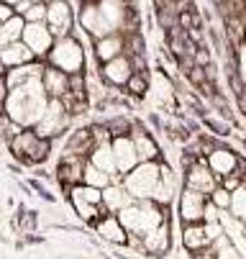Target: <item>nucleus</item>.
<instances>
[{
	"mask_svg": "<svg viewBox=\"0 0 246 259\" xmlns=\"http://www.w3.org/2000/svg\"><path fill=\"white\" fill-rule=\"evenodd\" d=\"M21 18L26 23H44V18H46V3H31V8Z\"/></svg>",
	"mask_w": 246,
	"mask_h": 259,
	"instance_id": "35",
	"label": "nucleus"
},
{
	"mask_svg": "<svg viewBox=\"0 0 246 259\" xmlns=\"http://www.w3.org/2000/svg\"><path fill=\"white\" fill-rule=\"evenodd\" d=\"M85 159H87L92 167L103 169V172H108V175H118V172H116V159H113L111 141H100V144H95Z\"/></svg>",
	"mask_w": 246,
	"mask_h": 259,
	"instance_id": "25",
	"label": "nucleus"
},
{
	"mask_svg": "<svg viewBox=\"0 0 246 259\" xmlns=\"http://www.w3.org/2000/svg\"><path fill=\"white\" fill-rule=\"evenodd\" d=\"M100 198H103V208L108 210V213H118L128 203H133V198L128 195V190L121 185V180H113L111 185H105V188L100 190Z\"/></svg>",
	"mask_w": 246,
	"mask_h": 259,
	"instance_id": "18",
	"label": "nucleus"
},
{
	"mask_svg": "<svg viewBox=\"0 0 246 259\" xmlns=\"http://www.w3.org/2000/svg\"><path fill=\"white\" fill-rule=\"evenodd\" d=\"M218 215H221V210L210 203V200H205V210H203V224H213V221H218Z\"/></svg>",
	"mask_w": 246,
	"mask_h": 259,
	"instance_id": "37",
	"label": "nucleus"
},
{
	"mask_svg": "<svg viewBox=\"0 0 246 259\" xmlns=\"http://www.w3.org/2000/svg\"><path fill=\"white\" fill-rule=\"evenodd\" d=\"M116 215H118V221L123 224L126 234L144 236L146 231H152L154 226H159L162 221H167V208L157 205L154 200H133L123 210H118Z\"/></svg>",
	"mask_w": 246,
	"mask_h": 259,
	"instance_id": "2",
	"label": "nucleus"
},
{
	"mask_svg": "<svg viewBox=\"0 0 246 259\" xmlns=\"http://www.w3.org/2000/svg\"><path fill=\"white\" fill-rule=\"evenodd\" d=\"M67 195H69V203H72L75 218L85 221V224H95L100 215L108 213L103 208V198H100L97 188H90V185L77 182V185H72V188H67Z\"/></svg>",
	"mask_w": 246,
	"mask_h": 259,
	"instance_id": "5",
	"label": "nucleus"
},
{
	"mask_svg": "<svg viewBox=\"0 0 246 259\" xmlns=\"http://www.w3.org/2000/svg\"><path fill=\"white\" fill-rule=\"evenodd\" d=\"M21 41L33 52L36 59H44L54 44V33L49 31L46 23H26L23 26V33H21Z\"/></svg>",
	"mask_w": 246,
	"mask_h": 259,
	"instance_id": "9",
	"label": "nucleus"
},
{
	"mask_svg": "<svg viewBox=\"0 0 246 259\" xmlns=\"http://www.w3.org/2000/svg\"><path fill=\"white\" fill-rule=\"evenodd\" d=\"M46 103H49V95L41 85V77H33V80L8 90L3 108H6V116L13 123H18L21 128H33L39 123V118L44 116Z\"/></svg>",
	"mask_w": 246,
	"mask_h": 259,
	"instance_id": "1",
	"label": "nucleus"
},
{
	"mask_svg": "<svg viewBox=\"0 0 246 259\" xmlns=\"http://www.w3.org/2000/svg\"><path fill=\"white\" fill-rule=\"evenodd\" d=\"M205 200H208V195H203L192 188L180 190V221L182 224H200L203 210H205Z\"/></svg>",
	"mask_w": 246,
	"mask_h": 259,
	"instance_id": "12",
	"label": "nucleus"
},
{
	"mask_svg": "<svg viewBox=\"0 0 246 259\" xmlns=\"http://www.w3.org/2000/svg\"><path fill=\"white\" fill-rule=\"evenodd\" d=\"M241 72H243V80H246V49H243V57H241Z\"/></svg>",
	"mask_w": 246,
	"mask_h": 259,
	"instance_id": "43",
	"label": "nucleus"
},
{
	"mask_svg": "<svg viewBox=\"0 0 246 259\" xmlns=\"http://www.w3.org/2000/svg\"><path fill=\"white\" fill-rule=\"evenodd\" d=\"M31 3H46V0H31Z\"/></svg>",
	"mask_w": 246,
	"mask_h": 259,
	"instance_id": "47",
	"label": "nucleus"
},
{
	"mask_svg": "<svg viewBox=\"0 0 246 259\" xmlns=\"http://www.w3.org/2000/svg\"><path fill=\"white\" fill-rule=\"evenodd\" d=\"M228 213L238 221L246 218V180L238 185V188L231 193V205H228Z\"/></svg>",
	"mask_w": 246,
	"mask_h": 259,
	"instance_id": "32",
	"label": "nucleus"
},
{
	"mask_svg": "<svg viewBox=\"0 0 246 259\" xmlns=\"http://www.w3.org/2000/svg\"><path fill=\"white\" fill-rule=\"evenodd\" d=\"M80 26H82L90 36H95V39L111 33L108 28H105L103 18H100V11H97V3H95V0H87V3L82 6V11H80Z\"/></svg>",
	"mask_w": 246,
	"mask_h": 259,
	"instance_id": "22",
	"label": "nucleus"
},
{
	"mask_svg": "<svg viewBox=\"0 0 246 259\" xmlns=\"http://www.w3.org/2000/svg\"><path fill=\"white\" fill-rule=\"evenodd\" d=\"M172 249V231H169V221H162L159 226L146 231L141 236V254L146 256H167Z\"/></svg>",
	"mask_w": 246,
	"mask_h": 259,
	"instance_id": "10",
	"label": "nucleus"
},
{
	"mask_svg": "<svg viewBox=\"0 0 246 259\" xmlns=\"http://www.w3.org/2000/svg\"><path fill=\"white\" fill-rule=\"evenodd\" d=\"M205 157H208L205 164L210 167V172H213L218 180L238 169V157H236L231 149H210Z\"/></svg>",
	"mask_w": 246,
	"mask_h": 259,
	"instance_id": "19",
	"label": "nucleus"
},
{
	"mask_svg": "<svg viewBox=\"0 0 246 259\" xmlns=\"http://www.w3.org/2000/svg\"><path fill=\"white\" fill-rule=\"evenodd\" d=\"M41 85H44L49 98H64L67 90H69V75L62 72V69H57V67L46 64L44 72H41Z\"/></svg>",
	"mask_w": 246,
	"mask_h": 259,
	"instance_id": "21",
	"label": "nucleus"
},
{
	"mask_svg": "<svg viewBox=\"0 0 246 259\" xmlns=\"http://www.w3.org/2000/svg\"><path fill=\"white\" fill-rule=\"evenodd\" d=\"M195 259H218V256H216L213 251H210V249H203V251H198V254H195Z\"/></svg>",
	"mask_w": 246,
	"mask_h": 259,
	"instance_id": "41",
	"label": "nucleus"
},
{
	"mask_svg": "<svg viewBox=\"0 0 246 259\" xmlns=\"http://www.w3.org/2000/svg\"><path fill=\"white\" fill-rule=\"evenodd\" d=\"M190 80H192L195 85H203V82H205V75H203V67H195V69L190 72Z\"/></svg>",
	"mask_w": 246,
	"mask_h": 259,
	"instance_id": "38",
	"label": "nucleus"
},
{
	"mask_svg": "<svg viewBox=\"0 0 246 259\" xmlns=\"http://www.w3.org/2000/svg\"><path fill=\"white\" fill-rule=\"evenodd\" d=\"M100 75H103V80L108 82V85L121 88V85H126L128 77L133 75V64H131L128 57L118 54V57H113V59H108V62H103V72H100Z\"/></svg>",
	"mask_w": 246,
	"mask_h": 259,
	"instance_id": "16",
	"label": "nucleus"
},
{
	"mask_svg": "<svg viewBox=\"0 0 246 259\" xmlns=\"http://www.w3.org/2000/svg\"><path fill=\"white\" fill-rule=\"evenodd\" d=\"M128 136L133 139V146H136L138 162H154V159H159V146H157V141H154L149 134H144V131H138V128H133V126H131Z\"/></svg>",
	"mask_w": 246,
	"mask_h": 259,
	"instance_id": "26",
	"label": "nucleus"
},
{
	"mask_svg": "<svg viewBox=\"0 0 246 259\" xmlns=\"http://www.w3.org/2000/svg\"><path fill=\"white\" fill-rule=\"evenodd\" d=\"M23 26H26V21H23L21 16H16V13H13L8 21L0 23V49L8 47V44H13V41H21Z\"/></svg>",
	"mask_w": 246,
	"mask_h": 259,
	"instance_id": "29",
	"label": "nucleus"
},
{
	"mask_svg": "<svg viewBox=\"0 0 246 259\" xmlns=\"http://www.w3.org/2000/svg\"><path fill=\"white\" fill-rule=\"evenodd\" d=\"M0 77H6V64L0 62Z\"/></svg>",
	"mask_w": 246,
	"mask_h": 259,
	"instance_id": "45",
	"label": "nucleus"
},
{
	"mask_svg": "<svg viewBox=\"0 0 246 259\" xmlns=\"http://www.w3.org/2000/svg\"><path fill=\"white\" fill-rule=\"evenodd\" d=\"M208 200L213 203L218 210H228V205H231V193H228L226 188H221V185H216V188L208 193Z\"/></svg>",
	"mask_w": 246,
	"mask_h": 259,
	"instance_id": "34",
	"label": "nucleus"
},
{
	"mask_svg": "<svg viewBox=\"0 0 246 259\" xmlns=\"http://www.w3.org/2000/svg\"><path fill=\"white\" fill-rule=\"evenodd\" d=\"M46 59H49V67H57L67 72V75H82V69H85V49L75 36L54 39Z\"/></svg>",
	"mask_w": 246,
	"mask_h": 259,
	"instance_id": "4",
	"label": "nucleus"
},
{
	"mask_svg": "<svg viewBox=\"0 0 246 259\" xmlns=\"http://www.w3.org/2000/svg\"><path fill=\"white\" fill-rule=\"evenodd\" d=\"M182 246L192 254H198L203 249H210V239L205 234L203 221L200 224H182Z\"/></svg>",
	"mask_w": 246,
	"mask_h": 259,
	"instance_id": "23",
	"label": "nucleus"
},
{
	"mask_svg": "<svg viewBox=\"0 0 246 259\" xmlns=\"http://www.w3.org/2000/svg\"><path fill=\"white\" fill-rule=\"evenodd\" d=\"M126 88H128L131 95L141 98V95H146V90H149V80H146L144 72H133V75L128 77V82H126Z\"/></svg>",
	"mask_w": 246,
	"mask_h": 259,
	"instance_id": "33",
	"label": "nucleus"
},
{
	"mask_svg": "<svg viewBox=\"0 0 246 259\" xmlns=\"http://www.w3.org/2000/svg\"><path fill=\"white\" fill-rule=\"evenodd\" d=\"M121 185L128 190L133 200H152L159 185V162H138L133 169L121 175Z\"/></svg>",
	"mask_w": 246,
	"mask_h": 259,
	"instance_id": "3",
	"label": "nucleus"
},
{
	"mask_svg": "<svg viewBox=\"0 0 246 259\" xmlns=\"http://www.w3.org/2000/svg\"><path fill=\"white\" fill-rule=\"evenodd\" d=\"M44 67H46V64H41L39 59H33V62H28V64L6 69V77H3V80H6V88L13 90V88H18V85H23V82H28V80H33V77H41Z\"/></svg>",
	"mask_w": 246,
	"mask_h": 259,
	"instance_id": "20",
	"label": "nucleus"
},
{
	"mask_svg": "<svg viewBox=\"0 0 246 259\" xmlns=\"http://www.w3.org/2000/svg\"><path fill=\"white\" fill-rule=\"evenodd\" d=\"M69 123H72V113L67 110L64 100H62V98H49L44 116L39 118L36 126H33V131H36L39 136H44V139L52 141V139L62 136V134L69 128Z\"/></svg>",
	"mask_w": 246,
	"mask_h": 259,
	"instance_id": "7",
	"label": "nucleus"
},
{
	"mask_svg": "<svg viewBox=\"0 0 246 259\" xmlns=\"http://www.w3.org/2000/svg\"><path fill=\"white\" fill-rule=\"evenodd\" d=\"M111 149H113V159H116V172L126 175L128 169H133L138 164V154H136V146L133 139L126 136H113L111 139Z\"/></svg>",
	"mask_w": 246,
	"mask_h": 259,
	"instance_id": "13",
	"label": "nucleus"
},
{
	"mask_svg": "<svg viewBox=\"0 0 246 259\" xmlns=\"http://www.w3.org/2000/svg\"><path fill=\"white\" fill-rule=\"evenodd\" d=\"M28 8H31V0H18V3L13 6V13H16V16H23Z\"/></svg>",
	"mask_w": 246,
	"mask_h": 259,
	"instance_id": "39",
	"label": "nucleus"
},
{
	"mask_svg": "<svg viewBox=\"0 0 246 259\" xmlns=\"http://www.w3.org/2000/svg\"><path fill=\"white\" fill-rule=\"evenodd\" d=\"M82 169H85V157H75V154H67L62 157L59 167H57V180L67 188H72V185L82 182Z\"/></svg>",
	"mask_w": 246,
	"mask_h": 259,
	"instance_id": "17",
	"label": "nucleus"
},
{
	"mask_svg": "<svg viewBox=\"0 0 246 259\" xmlns=\"http://www.w3.org/2000/svg\"><path fill=\"white\" fill-rule=\"evenodd\" d=\"M92 229H95V234H97L103 241H108V244H113V246H126L128 234H126V229H123V224L118 221L116 213L100 215L95 224H92Z\"/></svg>",
	"mask_w": 246,
	"mask_h": 259,
	"instance_id": "14",
	"label": "nucleus"
},
{
	"mask_svg": "<svg viewBox=\"0 0 246 259\" xmlns=\"http://www.w3.org/2000/svg\"><path fill=\"white\" fill-rule=\"evenodd\" d=\"M116 175H108V172H103L97 167H92L87 159H85V169H82V185H90V188H97L103 190L105 185H111Z\"/></svg>",
	"mask_w": 246,
	"mask_h": 259,
	"instance_id": "30",
	"label": "nucleus"
},
{
	"mask_svg": "<svg viewBox=\"0 0 246 259\" xmlns=\"http://www.w3.org/2000/svg\"><path fill=\"white\" fill-rule=\"evenodd\" d=\"M177 190H180V180H177V175H174V169H172L169 164H159V185H157L152 200H154L157 205L167 208V205L174 200Z\"/></svg>",
	"mask_w": 246,
	"mask_h": 259,
	"instance_id": "15",
	"label": "nucleus"
},
{
	"mask_svg": "<svg viewBox=\"0 0 246 259\" xmlns=\"http://www.w3.org/2000/svg\"><path fill=\"white\" fill-rule=\"evenodd\" d=\"M218 185V177L210 172V167L203 162V159H195L187 164V172H185V188H192L203 195H208Z\"/></svg>",
	"mask_w": 246,
	"mask_h": 259,
	"instance_id": "11",
	"label": "nucleus"
},
{
	"mask_svg": "<svg viewBox=\"0 0 246 259\" xmlns=\"http://www.w3.org/2000/svg\"><path fill=\"white\" fill-rule=\"evenodd\" d=\"M208 62H210V59H208V52L200 49V52H198V67H205Z\"/></svg>",
	"mask_w": 246,
	"mask_h": 259,
	"instance_id": "42",
	"label": "nucleus"
},
{
	"mask_svg": "<svg viewBox=\"0 0 246 259\" xmlns=\"http://www.w3.org/2000/svg\"><path fill=\"white\" fill-rule=\"evenodd\" d=\"M11 16H13V8H11V6H6V3H0V23L8 21Z\"/></svg>",
	"mask_w": 246,
	"mask_h": 259,
	"instance_id": "40",
	"label": "nucleus"
},
{
	"mask_svg": "<svg viewBox=\"0 0 246 259\" xmlns=\"http://www.w3.org/2000/svg\"><path fill=\"white\" fill-rule=\"evenodd\" d=\"M210 251H213L218 259H243V256L238 254V249L233 246V241H231L226 234H221L218 239H213V244H210Z\"/></svg>",
	"mask_w": 246,
	"mask_h": 259,
	"instance_id": "31",
	"label": "nucleus"
},
{
	"mask_svg": "<svg viewBox=\"0 0 246 259\" xmlns=\"http://www.w3.org/2000/svg\"><path fill=\"white\" fill-rule=\"evenodd\" d=\"M123 47H126V39L121 33H108V36H100L97 44H95V57L100 62H108L118 54H123Z\"/></svg>",
	"mask_w": 246,
	"mask_h": 259,
	"instance_id": "27",
	"label": "nucleus"
},
{
	"mask_svg": "<svg viewBox=\"0 0 246 259\" xmlns=\"http://www.w3.org/2000/svg\"><path fill=\"white\" fill-rule=\"evenodd\" d=\"M241 234H243V236H246V218H243V221H241Z\"/></svg>",
	"mask_w": 246,
	"mask_h": 259,
	"instance_id": "46",
	"label": "nucleus"
},
{
	"mask_svg": "<svg viewBox=\"0 0 246 259\" xmlns=\"http://www.w3.org/2000/svg\"><path fill=\"white\" fill-rule=\"evenodd\" d=\"M33 59H36V57H33V52H31L23 41H13V44H8V47L0 49V62L6 64V69L28 64V62H33Z\"/></svg>",
	"mask_w": 246,
	"mask_h": 259,
	"instance_id": "24",
	"label": "nucleus"
},
{
	"mask_svg": "<svg viewBox=\"0 0 246 259\" xmlns=\"http://www.w3.org/2000/svg\"><path fill=\"white\" fill-rule=\"evenodd\" d=\"M11 152H13V157L23 159L26 164H39V162H44L49 157L52 141L39 136L33 128H23L21 134H16L11 139Z\"/></svg>",
	"mask_w": 246,
	"mask_h": 259,
	"instance_id": "6",
	"label": "nucleus"
},
{
	"mask_svg": "<svg viewBox=\"0 0 246 259\" xmlns=\"http://www.w3.org/2000/svg\"><path fill=\"white\" fill-rule=\"evenodd\" d=\"M72 6L67 0H49L46 3V18L44 23L49 26V31L54 33V39H62V36H69L72 31Z\"/></svg>",
	"mask_w": 246,
	"mask_h": 259,
	"instance_id": "8",
	"label": "nucleus"
},
{
	"mask_svg": "<svg viewBox=\"0 0 246 259\" xmlns=\"http://www.w3.org/2000/svg\"><path fill=\"white\" fill-rule=\"evenodd\" d=\"M243 182V177H241V172L236 169V172H231V175H226V177H221L218 180V185H221V188H226L228 193H233L236 188H238V185Z\"/></svg>",
	"mask_w": 246,
	"mask_h": 259,
	"instance_id": "36",
	"label": "nucleus"
},
{
	"mask_svg": "<svg viewBox=\"0 0 246 259\" xmlns=\"http://www.w3.org/2000/svg\"><path fill=\"white\" fill-rule=\"evenodd\" d=\"M95 146V141H92V134H90V128H80V131H75L72 136L67 139V154H75V157H87L90 154V149Z\"/></svg>",
	"mask_w": 246,
	"mask_h": 259,
	"instance_id": "28",
	"label": "nucleus"
},
{
	"mask_svg": "<svg viewBox=\"0 0 246 259\" xmlns=\"http://www.w3.org/2000/svg\"><path fill=\"white\" fill-rule=\"evenodd\" d=\"M0 3H6V6H11V8H13V6L18 3V0H0Z\"/></svg>",
	"mask_w": 246,
	"mask_h": 259,
	"instance_id": "44",
	"label": "nucleus"
}]
</instances>
